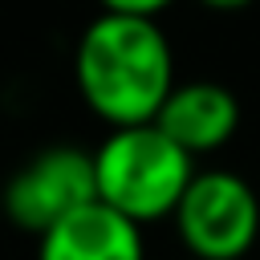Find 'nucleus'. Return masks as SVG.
I'll list each match as a JSON object with an SVG mask.
<instances>
[{
    "instance_id": "obj_1",
    "label": "nucleus",
    "mask_w": 260,
    "mask_h": 260,
    "mask_svg": "<svg viewBox=\"0 0 260 260\" xmlns=\"http://www.w3.org/2000/svg\"><path fill=\"white\" fill-rule=\"evenodd\" d=\"M73 81L81 102L102 122H110V130L146 126L179 85L175 49L158 20L98 12L77 37Z\"/></svg>"
},
{
    "instance_id": "obj_2",
    "label": "nucleus",
    "mask_w": 260,
    "mask_h": 260,
    "mask_svg": "<svg viewBox=\"0 0 260 260\" xmlns=\"http://www.w3.org/2000/svg\"><path fill=\"white\" fill-rule=\"evenodd\" d=\"M93 175L98 199L106 207L122 211L134 223H154L175 215L199 171L179 142H171L154 122H146L110 130L93 150Z\"/></svg>"
},
{
    "instance_id": "obj_3",
    "label": "nucleus",
    "mask_w": 260,
    "mask_h": 260,
    "mask_svg": "<svg viewBox=\"0 0 260 260\" xmlns=\"http://www.w3.org/2000/svg\"><path fill=\"white\" fill-rule=\"evenodd\" d=\"M171 219L195 260H240L260 240V195L244 175L211 167L191 179Z\"/></svg>"
},
{
    "instance_id": "obj_4",
    "label": "nucleus",
    "mask_w": 260,
    "mask_h": 260,
    "mask_svg": "<svg viewBox=\"0 0 260 260\" xmlns=\"http://www.w3.org/2000/svg\"><path fill=\"white\" fill-rule=\"evenodd\" d=\"M89 203H98V175L93 150L81 146H45L4 183V219L37 240Z\"/></svg>"
},
{
    "instance_id": "obj_5",
    "label": "nucleus",
    "mask_w": 260,
    "mask_h": 260,
    "mask_svg": "<svg viewBox=\"0 0 260 260\" xmlns=\"http://www.w3.org/2000/svg\"><path fill=\"white\" fill-rule=\"evenodd\" d=\"M154 126L179 142L191 158L195 154H211L219 146L232 142V134L240 130V98L219 85V81H179L167 98V106L158 110Z\"/></svg>"
},
{
    "instance_id": "obj_6",
    "label": "nucleus",
    "mask_w": 260,
    "mask_h": 260,
    "mask_svg": "<svg viewBox=\"0 0 260 260\" xmlns=\"http://www.w3.org/2000/svg\"><path fill=\"white\" fill-rule=\"evenodd\" d=\"M37 260H146L142 223L98 199L53 223L37 240Z\"/></svg>"
},
{
    "instance_id": "obj_7",
    "label": "nucleus",
    "mask_w": 260,
    "mask_h": 260,
    "mask_svg": "<svg viewBox=\"0 0 260 260\" xmlns=\"http://www.w3.org/2000/svg\"><path fill=\"white\" fill-rule=\"evenodd\" d=\"M98 4H102V12H122V16H146V20H154L175 0H98Z\"/></svg>"
},
{
    "instance_id": "obj_8",
    "label": "nucleus",
    "mask_w": 260,
    "mask_h": 260,
    "mask_svg": "<svg viewBox=\"0 0 260 260\" xmlns=\"http://www.w3.org/2000/svg\"><path fill=\"white\" fill-rule=\"evenodd\" d=\"M203 8H211V12H240V8H248L252 0H199Z\"/></svg>"
},
{
    "instance_id": "obj_9",
    "label": "nucleus",
    "mask_w": 260,
    "mask_h": 260,
    "mask_svg": "<svg viewBox=\"0 0 260 260\" xmlns=\"http://www.w3.org/2000/svg\"><path fill=\"white\" fill-rule=\"evenodd\" d=\"M0 215H4V183H0Z\"/></svg>"
}]
</instances>
